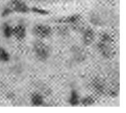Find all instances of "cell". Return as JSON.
Returning a JSON list of instances; mask_svg holds the SVG:
<instances>
[{
	"mask_svg": "<svg viewBox=\"0 0 126 113\" xmlns=\"http://www.w3.org/2000/svg\"><path fill=\"white\" fill-rule=\"evenodd\" d=\"M112 38L108 33L101 36L97 46L101 55L105 58H110L113 56V50L111 47Z\"/></svg>",
	"mask_w": 126,
	"mask_h": 113,
	"instance_id": "obj_1",
	"label": "cell"
},
{
	"mask_svg": "<svg viewBox=\"0 0 126 113\" xmlns=\"http://www.w3.org/2000/svg\"><path fill=\"white\" fill-rule=\"evenodd\" d=\"M33 52L36 58L41 61H46L50 55V50L49 47L43 42L37 41L33 46Z\"/></svg>",
	"mask_w": 126,
	"mask_h": 113,
	"instance_id": "obj_2",
	"label": "cell"
},
{
	"mask_svg": "<svg viewBox=\"0 0 126 113\" xmlns=\"http://www.w3.org/2000/svg\"><path fill=\"white\" fill-rule=\"evenodd\" d=\"M32 33L40 39L47 38L50 36L52 33L51 27L44 24H37L32 29Z\"/></svg>",
	"mask_w": 126,
	"mask_h": 113,
	"instance_id": "obj_3",
	"label": "cell"
},
{
	"mask_svg": "<svg viewBox=\"0 0 126 113\" xmlns=\"http://www.w3.org/2000/svg\"><path fill=\"white\" fill-rule=\"evenodd\" d=\"M9 6L14 12L26 14L30 11V8L22 0H11Z\"/></svg>",
	"mask_w": 126,
	"mask_h": 113,
	"instance_id": "obj_4",
	"label": "cell"
},
{
	"mask_svg": "<svg viewBox=\"0 0 126 113\" xmlns=\"http://www.w3.org/2000/svg\"><path fill=\"white\" fill-rule=\"evenodd\" d=\"M96 34L95 31L91 27H88L82 32V41L85 45H91L95 39Z\"/></svg>",
	"mask_w": 126,
	"mask_h": 113,
	"instance_id": "obj_5",
	"label": "cell"
},
{
	"mask_svg": "<svg viewBox=\"0 0 126 113\" xmlns=\"http://www.w3.org/2000/svg\"><path fill=\"white\" fill-rule=\"evenodd\" d=\"M27 36V28L23 24H18L13 28V36L19 41L25 38Z\"/></svg>",
	"mask_w": 126,
	"mask_h": 113,
	"instance_id": "obj_6",
	"label": "cell"
},
{
	"mask_svg": "<svg viewBox=\"0 0 126 113\" xmlns=\"http://www.w3.org/2000/svg\"><path fill=\"white\" fill-rule=\"evenodd\" d=\"M81 20V17L79 14H73L71 15L67 16L66 17H63L62 18H60L59 20V22L60 23H66V24H70L71 25H76L79 23L80 21Z\"/></svg>",
	"mask_w": 126,
	"mask_h": 113,
	"instance_id": "obj_7",
	"label": "cell"
},
{
	"mask_svg": "<svg viewBox=\"0 0 126 113\" xmlns=\"http://www.w3.org/2000/svg\"><path fill=\"white\" fill-rule=\"evenodd\" d=\"M68 103L70 105L73 106H75L80 104L79 95L76 90H72L70 92Z\"/></svg>",
	"mask_w": 126,
	"mask_h": 113,
	"instance_id": "obj_8",
	"label": "cell"
},
{
	"mask_svg": "<svg viewBox=\"0 0 126 113\" xmlns=\"http://www.w3.org/2000/svg\"><path fill=\"white\" fill-rule=\"evenodd\" d=\"M30 101L32 105L34 106H40L43 105L44 100L42 95L39 93H34L31 97Z\"/></svg>",
	"mask_w": 126,
	"mask_h": 113,
	"instance_id": "obj_9",
	"label": "cell"
},
{
	"mask_svg": "<svg viewBox=\"0 0 126 113\" xmlns=\"http://www.w3.org/2000/svg\"><path fill=\"white\" fill-rule=\"evenodd\" d=\"M1 33L5 38L9 39L13 36V27L7 23H4L1 27Z\"/></svg>",
	"mask_w": 126,
	"mask_h": 113,
	"instance_id": "obj_10",
	"label": "cell"
},
{
	"mask_svg": "<svg viewBox=\"0 0 126 113\" xmlns=\"http://www.w3.org/2000/svg\"><path fill=\"white\" fill-rule=\"evenodd\" d=\"M11 59V55L9 52L2 47H0V61L8 62Z\"/></svg>",
	"mask_w": 126,
	"mask_h": 113,
	"instance_id": "obj_11",
	"label": "cell"
},
{
	"mask_svg": "<svg viewBox=\"0 0 126 113\" xmlns=\"http://www.w3.org/2000/svg\"><path fill=\"white\" fill-rule=\"evenodd\" d=\"M95 103V100L92 97H85L82 98V99H80V103L82 104L85 106H91Z\"/></svg>",
	"mask_w": 126,
	"mask_h": 113,
	"instance_id": "obj_12",
	"label": "cell"
},
{
	"mask_svg": "<svg viewBox=\"0 0 126 113\" xmlns=\"http://www.w3.org/2000/svg\"><path fill=\"white\" fill-rule=\"evenodd\" d=\"M30 11H32V12L34 14L40 15L44 16L47 15L49 14V11H46V10L44 9H41L37 7H32V8H30Z\"/></svg>",
	"mask_w": 126,
	"mask_h": 113,
	"instance_id": "obj_13",
	"label": "cell"
},
{
	"mask_svg": "<svg viewBox=\"0 0 126 113\" xmlns=\"http://www.w3.org/2000/svg\"><path fill=\"white\" fill-rule=\"evenodd\" d=\"M94 87L95 90L98 93H102L104 92L105 89V86L104 84L101 81L97 80V81L94 82Z\"/></svg>",
	"mask_w": 126,
	"mask_h": 113,
	"instance_id": "obj_14",
	"label": "cell"
},
{
	"mask_svg": "<svg viewBox=\"0 0 126 113\" xmlns=\"http://www.w3.org/2000/svg\"><path fill=\"white\" fill-rule=\"evenodd\" d=\"M13 11H12V9L9 6H7V7H4V8L2 9V12H1V17H6L7 16L10 15L11 14L13 13Z\"/></svg>",
	"mask_w": 126,
	"mask_h": 113,
	"instance_id": "obj_15",
	"label": "cell"
},
{
	"mask_svg": "<svg viewBox=\"0 0 126 113\" xmlns=\"http://www.w3.org/2000/svg\"><path fill=\"white\" fill-rule=\"evenodd\" d=\"M33 1H39V0H33Z\"/></svg>",
	"mask_w": 126,
	"mask_h": 113,
	"instance_id": "obj_16",
	"label": "cell"
}]
</instances>
